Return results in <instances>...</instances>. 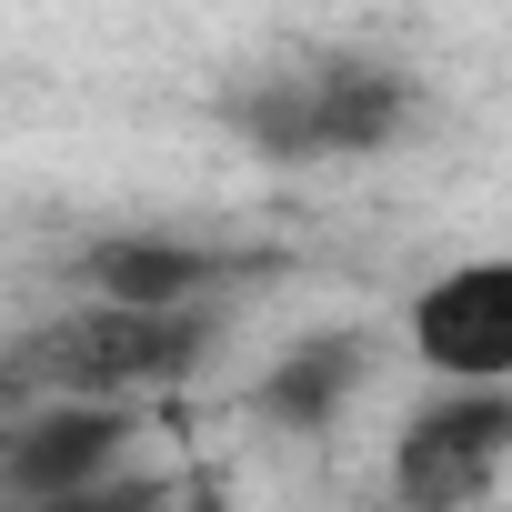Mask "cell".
<instances>
[{
  "instance_id": "obj_1",
  "label": "cell",
  "mask_w": 512,
  "mask_h": 512,
  "mask_svg": "<svg viewBox=\"0 0 512 512\" xmlns=\"http://www.w3.org/2000/svg\"><path fill=\"white\" fill-rule=\"evenodd\" d=\"M502 452H512V382H462L452 402H432L412 432H402V452H392V492L402 502H482L492 492V472H502Z\"/></svg>"
},
{
  "instance_id": "obj_2",
  "label": "cell",
  "mask_w": 512,
  "mask_h": 512,
  "mask_svg": "<svg viewBox=\"0 0 512 512\" xmlns=\"http://www.w3.org/2000/svg\"><path fill=\"white\" fill-rule=\"evenodd\" d=\"M131 452V422L121 402H51L31 422H11V442H0V492H31V502H81V492H111Z\"/></svg>"
},
{
  "instance_id": "obj_3",
  "label": "cell",
  "mask_w": 512,
  "mask_h": 512,
  "mask_svg": "<svg viewBox=\"0 0 512 512\" xmlns=\"http://www.w3.org/2000/svg\"><path fill=\"white\" fill-rule=\"evenodd\" d=\"M211 352V312L201 302H161V312H131V302H101V322L61 332V372L81 392H131V382H181L201 372Z\"/></svg>"
},
{
  "instance_id": "obj_4",
  "label": "cell",
  "mask_w": 512,
  "mask_h": 512,
  "mask_svg": "<svg viewBox=\"0 0 512 512\" xmlns=\"http://www.w3.org/2000/svg\"><path fill=\"white\" fill-rule=\"evenodd\" d=\"M412 342L432 372L452 382H512V272L502 262H462L412 302Z\"/></svg>"
},
{
  "instance_id": "obj_5",
  "label": "cell",
  "mask_w": 512,
  "mask_h": 512,
  "mask_svg": "<svg viewBox=\"0 0 512 512\" xmlns=\"http://www.w3.org/2000/svg\"><path fill=\"white\" fill-rule=\"evenodd\" d=\"M302 91H312V151H382L412 121V81L392 61H352L342 51V61L302 71Z\"/></svg>"
},
{
  "instance_id": "obj_6",
  "label": "cell",
  "mask_w": 512,
  "mask_h": 512,
  "mask_svg": "<svg viewBox=\"0 0 512 512\" xmlns=\"http://www.w3.org/2000/svg\"><path fill=\"white\" fill-rule=\"evenodd\" d=\"M81 282H91L101 302L161 312V302H201V292L221 282V251L161 241V231H121V241H91V251H81Z\"/></svg>"
},
{
  "instance_id": "obj_7",
  "label": "cell",
  "mask_w": 512,
  "mask_h": 512,
  "mask_svg": "<svg viewBox=\"0 0 512 512\" xmlns=\"http://www.w3.org/2000/svg\"><path fill=\"white\" fill-rule=\"evenodd\" d=\"M362 372H372V342H362V332H312V342H292V352L262 372V412L292 422V432H322V422L362 392Z\"/></svg>"
},
{
  "instance_id": "obj_8",
  "label": "cell",
  "mask_w": 512,
  "mask_h": 512,
  "mask_svg": "<svg viewBox=\"0 0 512 512\" xmlns=\"http://www.w3.org/2000/svg\"><path fill=\"white\" fill-rule=\"evenodd\" d=\"M221 121L262 151V161H322V151H312V91H302V71L231 81V91H221Z\"/></svg>"
},
{
  "instance_id": "obj_9",
  "label": "cell",
  "mask_w": 512,
  "mask_h": 512,
  "mask_svg": "<svg viewBox=\"0 0 512 512\" xmlns=\"http://www.w3.org/2000/svg\"><path fill=\"white\" fill-rule=\"evenodd\" d=\"M0 442H11V422H0Z\"/></svg>"
}]
</instances>
